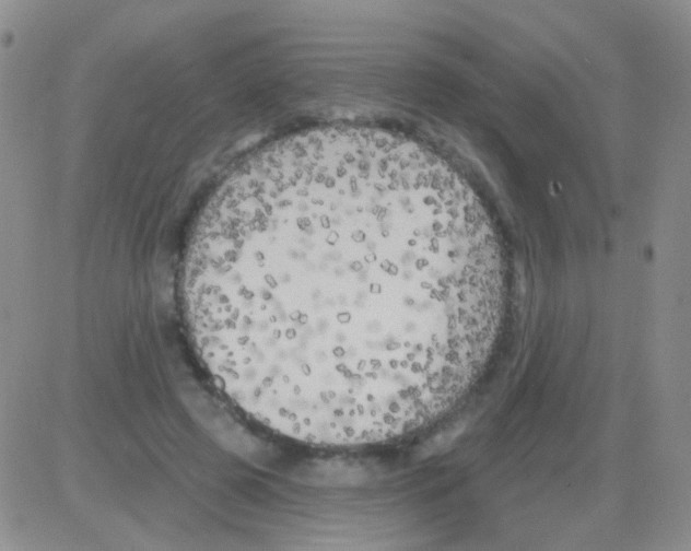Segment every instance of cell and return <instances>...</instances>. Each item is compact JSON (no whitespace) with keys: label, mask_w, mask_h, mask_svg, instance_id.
<instances>
[{"label":"cell","mask_w":691,"mask_h":551,"mask_svg":"<svg viewBox=\"0 0 691 551\" xmlns=\"http://www.w3.org/2000/svg\"><path fill=\"white\" fill-rule=\"evenodd\" d=\"M499 247L425 148L325 127L262 149L206 206L184 267L196 351L273 433L361 446L419 431L476 378L500 320Z\"/></svg>","instance_id":"obj_1"}]
</instances>
